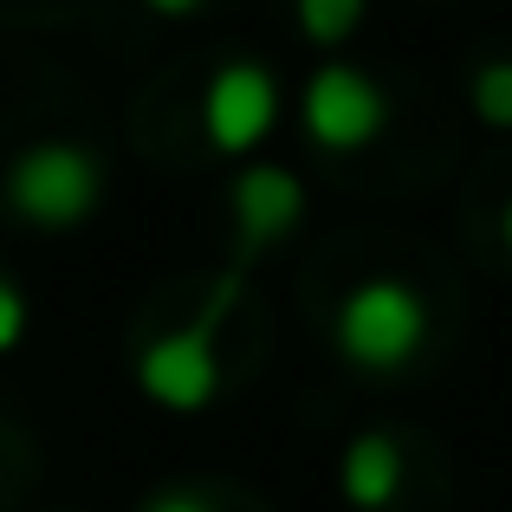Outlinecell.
<instances>
[{
  "mask_svg": "<svg viewBox=\"0 0 512 512\" xmlns=\"http://www.w3.org/2000/svg\"><path fill=\"white\" fill-rule=\"evenodd\" d=\"M279 124V78L260 59H221L201 85V137L214 156L240 163L253 156Z\"/></svg>",
  "mask_w": 512,
  "mask_h": 512,
  "instance_id": "cell-5",
  "label": "cell"
},
{
  "mask_svg": "<svg viewBox=\"0 0 512 512\" xmlns=\"http://www.w3.org/2000/svg\"><path fill=\"white\" fill-rule=\"evenodd\" d=\"M221 312H227V292H221V305H208L201 318H188V325H175V331H156V338L137 350L130 376H137L143 402H156L163 415H201L221 396Z\"/></svg>",
  "mask_w": 512,
  "mask_h": 512,
  "instance_id": "cell-3",
  "label": "cell"
},
{
  "mask_svg": "<svg viewBox=\"0 0 512 512\" xmlns=\"http://www.w3.org/2000/svg\"><path fill=\"white\" fill-rule=\"evenodd\" d=\"M137 512H221V506H214L201 487H156Z\"/></svg>",
  "mask_w": 512,
  "mask_h": 512,
  "instance_id": "cell-11",
  "label": "cell"
},
{
  "mask_svg": "<svg viewBox=\"0 0 512 512\" xmlns=\"http://www.w3.org/2000/svg\"><path fill=\"white\" fill-rule=\"evenodd\" d=\"M363 20H370V0H292V26L318 52H338L344 39H357Z\"/></svg>",
  "mask_w": 512,
  "mask_h": 512,
  "instance_id": "cell-8",
  "label": "cell"
},
{
  "mask_svg": "<svg viewBox=\"0 0 512 512\" xmlns=\"http://www.w3.org/2000/svg\"><path fill=\"white\" fill-rule=\"evenodd\" d=\"M143 7H150V13H163V20H195V13L208 7V0H143Z\"/></svg>",
  "mask_w": 512,
  "mask_h": 512,
  "instance_id": "cell-12",
  "label": "cell"
},
{
  "mask_svg": "<svg viewBox=\"0 0 512 512\" xmlns=\"http://www.w3.org/2000/svg\"><path fill=\"white\" fill-rule=\"evenodd\" d=\"M402 474H409V461L389 428H363L338 448V500L350 512H389L402 500Z\"/></svg>",
  "mask_w": 512,
  "mask_h": 512,
  "instance_id": "cell-7",
  "label": "cell"
},
{
  "mask_svg": "<svg viewBox=\"0 0 512 512\" xmlns=\"http://www.w3.org/2000/svg\"><path fill=\"white\" fill-rule=\"evenodd\" d=\"M26 331H33V305H26V292L0 273V357H13V350L26 344Z\"/></svg>",
  "mask_w": 512,
  "mask_h": 512,
  "instance_id": "cell-10",
  "label": "cell"
},
{
  "mask_svg": "<svg viewBox=\"0 0 512 512\" xmlns=\"http://www.w3.org/2000/svg\"><path fill=\"white\" fill-rule=\"evenodd\" d=\"M0 195H7L13 221L39 227V234H78L104 208V156L78 137H39L13 150Z\"/></svg>",
  "mask_w": 512,
  "mask_h": 512,
  "instance_id": "cell-2",
  "label": "cell"
},
{
  "mask_svg": "<svg viewBox=\"0 0 512 512\" xmlns=\"http://www.w3.org/2000/svg\"><path fill=\"white\" fill-rule=\"evenodd\" d=\"M227 221H234V273L305 221V182L286 163H247L227 182Z\"/></svg>",
  "mask_w": 512,
  "mask_h": 512,
  "instance_id": "cell-6",
  "label": "cell"
},
{
  "mask_svg": "<svg viewBox=\"0 0 512 512\" xmlns=\"http://www.w3.org/2000/svg\"><path fill=\"white\" fill-rule=\"evenodd\" d=\"M500 240H506V253H512V201H506V214H500Z\"/></svg>",
  "mask_w": 512,
  "mask_h": 512,
  "instance_id": "cell-13",
  "label": "cell"
},
{
  "mask_svg": "<svg viewBox=\"0 0 512 512\" xmlns=\"http://www.w3.org/2000/svg\"><path fill=\"white\" fill-rule=\"evenodd\" d=\"M299 124L318 150L350 156V150H370L376 137L389 130V98L363 65L350 59H325L299 91Z\"/></svg>",
  "mask_w": 512,
  "mask_h": 512,
  "instance_id": "cell-4",
  "label": "cell"
},
{
  "mask_svg": "<svg viewBox=\"0 0 512 512\" xmlns=\"http://www.w3.org/2000/svg\"><path fill=\"white\" fill-rule=\"evenodd\" d=\"M467 104L487 130H512V59H480L467 78Z\"/></svg>",
  "mask_w": 512,
  "mask_h": 512,
  "instance_id": "cell-9",
  "label": "cell"
},
{
  "mask_svg": "<svg viewBox=\"0 0 512 512\" xmlns=\"http://www.w3.org/2000/svg\"><path fill=\"white\" fill-rule=\"evenodd\" d=\"M428 331H435L428 299L396 273L357 279V286L338 299V312H331V344H338V357L350 370H363V376L415 370L422 350H428Z\"/></svg>",
  "mask_w": 512,
  "mask_h": 512,
  "instance_id": "cell-1",
  "label": "cell"
}]
</instances>
